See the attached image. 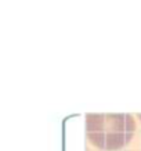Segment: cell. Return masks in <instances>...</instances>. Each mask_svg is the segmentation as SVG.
I'll return each instance as SVG.
<instances>
[{"label": "cell", "instance_id": "cell-1", "mask_svg": "<svg viewBox=\"0 0 141 151\" xmlns=\"http://www.w3.org/2000/svg\"><path fill=\"white\" fill-rule=\"evenodd\" d=\"M86 132L94 147L104 151H118L133 139L136 121L129 114H89Z\"/></svg>", "mask_w": 141, "mask_h": 151}, {"label": "cell", "instance_id": "cell-2", "mask_svg": "<svg viewBox=\"0 0 141 151\" xmlns=\"http://www.w3.org/2000/svg\"><path fill=\"white\" fill-rule=\"evenodd\" d=\"M138 118H140V121H141V114H138Z\"/></svg>", "mask_w": 141, "mask_h": 151}]
</instances>
